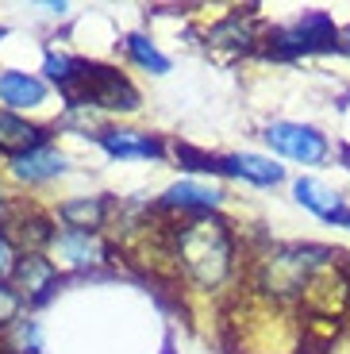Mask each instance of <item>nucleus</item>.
<instances>
[{
	"label": "nucleus",
	"instance_id": "obj_1",
	"mask_svg": "<svg viewBox=\"0 0 350 354\" xmlns=\"http://www.w3.org/2000/svg\"><path fill=\"white\" fill-rule=\"evenodd\" d=\"M169 254L204 289L228 281L231 266H235V239L231 227L223 220H216L212 212L185 216L181 223L169 227Z\"/></svg>",
	"mask_w": 350,
	"mask_h": 354
},
{
	"label": "nucleus",
	"instance_id": "obj_2",
	"mask_svg": "<svg viewBox=\"0 0 350 354\" xmlns=\"http://www.w3.org/2000/svg\"><path fill=\"white\" fill-rule=\"evenodd\" d=\"M331 247H315V243H297V247H273L266 258H258L254 266V289L270 297V301L285 304L293 297H304L312 277L324 270V266L335 262Z\"/></svg>",
	"mask_w": 350,
	"mask_h": 354
},
{
	"label": "nucleus",
	"instance_id": "obj_3",
	"mask_svg": "<svg viewBox=\"0 0 350 354\" xmlns=\"http://www.w3.org/2000/svg\"><path fill=\"white\" fill-rule=\"evenodd\" d=\"M70 108H89L97 104L104 112H135L139 108V88L123 77L120 70L100 62H85L81 66V81L66 93Z\"/></svg>",
	"mask_w": 350,
	"mask_h": 354
},
{
	"label": "nucleus",
	"instance_id": "obj_4",
	"mask_svg": "<svg viewBox=\"0 0 350 354\" xmlns=\"http://www.w3.org/2000/svg\"><path fill=\"white\" fill-rule=\"evenodd\" d=\"M266 54L273 58H300V54H331L339 50V27L327 12H304L293 27H273Z\"/></svg>",
	"mask_w": 350,
	"mask_h": 354
},
{
	"label": "nucleus",
	"instance_id": "obj_5",
	"mask_svg": "<svg viewBox=\"0 0 350 354\" xmlns=\"http://www.w3.org/2000/svg\"><path fill=\"white\" fill-rule=\"evenodd\" d=\"M266 142L277 154H285L293 162H304V166H320L331 154V142H327L324 131L304 127V124H289V120H277V124L266 127Z\"/></svg>",
	"mask_w": 350,
	"mask_h": 354
},
{
	"label": "nucleus",
	"instance_id": "obj_6",
	"mask_svg": "<svg viewBox=\"0 0 350 354\" xmlns=\"http://www.w3.org/2000/svg\"><path fill=\"white\" fill-rule=\"evenodd\" d=\"M12 281H16L19 297H27V301H35V304H46L58 292V274H54V266L50 258L43 254H24L16 262V270H12Z\"/></svg>",
	"mask_w": 350,
	"mask_h": 354
},
{
	"label": "nucleus",
	"instance_id": "obj_7",
	"mask_svg": "<svg viewBox=\"0 0 350 354\" xmlns=\"http://www.w3.org/2000/svg\"><path fill=\"white\" fill-rule=\"evenodd\" d=\"M223 204V193L212 185H201V181H177V185L166 189V196L158 201L162 212H181V216H201V212H216Z\"/></svg>",
	"mask_w": 350,
	"mask_h": 354
},
{
	"label": "nucleus",
	"instance_id": "obj_8",
	"mask_svg": "<svg viewBox=\"0 0 350 354\" xmlns=\"http://www.w3.org/2000/svg\"><path fill=\"white\" fill-rule=\"evenodd\" d=\"M50 247H54V254H58L66 266H73V270H81V266H97V262H104V258H108V247H104V239H100L97 231H73V227H66V231L54 235Z\"/></svg>",
	"mask_w": 350,
	"mask_h": 354
},
{
	"label": "nucleus",
	"instance_id": "obj_9",
	"mask_svg": "<svg viewBox=\"0 0 350 354\" xmlns=\"http://www.w3.org/2000/svg\"><path fill=\"white\" fill-rule=\"evenodd\" d=\"M97 139L112 158H162V154H166V142L158 139V135H147V131L108 127V131H100Z\"/></svg>",
	"mask_w": 350,
	"mask_h": 354
},
{
	"label": "nucleus",
	"instance_id": "obj_10",
	"mask_svg": "<svg viewBox=\"0 0 350 354\" xmlns=\"http://www.w3.org/2000/svg\"><path fill=\"white\" fill-rule=\"evenodd\" d=\"M39 147H46V127L27 124L12 112H0V151L16 158V154L39 151Z\"/></svg>",
	"mask_w": 350,
	"mask_h": 354
},
{
	"label": "nucleus",
	"instance_id": "obj_11",
	"mask_svg": "<svg viewBox=\"0 0 350 354\" xmlns=\"http://www.w3.org/2000/svg\"><path fill=\"white\" fill-rule=\"evenodd\" d=\"M66 169V154L54 151V147H39V151H27V154H16L12 158V174L27 185H35V181H50Z\"/></svg>",
	"mask_w": 350,
	"mask_h": 354
},
{
	"label": "nucleus",
	"instance_id": "obj_12",
	"mask_svg": "<svg viewBox=\"0 0 350 354\" xmlns=\"http://www.w3.org/2000/svg\"><path fill=\"white\" fill-rule=\"evenodd\" d=\"M46 97V85L31 73H19V70H4L0 73V100L8 108H35L43 104Z\"/></svg>",
	"mask_w": 350,
	"mask_h": 354
},
{
	"label": "nucleus",
	"instance_id": "obj_13",
	"mask_svg": "<svg viewBox=\"0 0 350 354\" xmlns=\"http://www.w3.org/2000/svg\"><path fill=\"white\" fill-rule=\"evenodd\" d=\"M108 208H112L108 196H77V201L58 204V216H62V223L73 227V231H97L100 223H104Z\"/></svg>",
	"mask_w": 350,
	"mask_h": 354
},
{
	"label": "nucleus",
	"instance_id": "obj_14",
	"mask_svg": "<svg viewBox=\"0 0 350 354\" xmlns=\"http://www.w3.org/2000/svg\"><path fill=\"white\" fill-rule=\"evenodd\" d=\"M223 174L246 177L254 185H277L281 177H285V169H281L277 162L262 158V154H228V158H223Z\"/></svg>",
	"mask_w": 350,
	"mask_h": 354
},
{
	"label": "nucleus",
	"instance_id": "obj_15",
	"mask_svg": "<svg viewBox=\"0 0 350 354\" xmlns=\"http://www.w3.org/2000/svg\"><path fill=\"white\" fill-rule=\"evenodd\" d=\"M293 196L304 204L308 212L324 216V220H331L335 212H342V208H347V204H342V196L335 193V189H327L324 181H312V177H300L297 185H293Z\"/></svg>",
	"mask_w": 350,
	"mask_h": 354
},
{
	"label": "nucleus",
	"instance_id": "obj_16",
	"mask_svg": "<svg viewBox=\"0 0 350 354\" xmlns=\"http://www.w3.org/2000/svg\"><path fill=\"white\" fill-rule=\"evenodd\" d=\"M208 43L212 46H228V50H250L254 46V27L246 24L243 16H228L208 31Z\"/></svg>",
	"mask_w": 350,
	"mask_h": 354
},
{
	"label": "nucleus",
	"instance_id": "obj_17",
	"mask_svg": "<svg viewBox=\"0 0 350 354\" xmlns=\"http://www.w3.org/2000/svg\"><path fill=\"white\" fill-rule=\"evenodd\" d=\"M81 66L85 62H77V58H70V54H58V50H46V58H43V73L62 88V93H70V88L81 81Z\"/></svg>",
	"mask_w": 350,
	"mask_h": 354
},
{
	"label": "nucleus",
	"instance_id": "obj_18",
	"mask_svg": "<svg viewBox=\"0 0 350 354\" xmlns=\"http://www.w3.org/2000/svg\"><path fill=\"white\" fill-rule=\"evenodd\" d=\"M16 227H19L16 231V243L27 250V254H39V247H50L54 235H58V231L50 227V220H46V216H27V220L16 223Z\"/></svg>",
	"mask_w": 350,
	"mask_h": 354
},
{
	"label": "nucleus",
	"instance_id": "obj_19",
	"mask_svg": "<svg viewBox=\"0 0 350 354\" xmlns=\"http://www.w3.org/2000/svg\"><path fill=\"white\" fill-rule=\"evenodd\" d=\"M127 54H131L142 70H150V73H169V58L158 50V46L150 43L147 35H127Z\"/></svg>",
	"mask_w": 350,
	"mask_h": 354
},
{
	"label": "nucleus",
	"instance_id": "obj_20",
	"mask_svg": "<svg viewBox=\"0 0 350 354\" xmlns=\"http://www.w3.org/2000/svg\"><path fill=\"white\" fill-rule=\"evenodd\" d=\"M4 351L8 354H39V328L31 324V319H16V324L8 328Z\"/></svg>",
	"mask_w": 350,
	"mask_h": 354
},
{
	"label": "nucleus",
	"instance_id": "obj_21",
	"mask_svg": "<svg viewBox=\"0 0 350 354\" xmlns=\"http://www.w3.org/2000/svg\"><path fill=\"white\" fill-rule=\"evenodd\" d=\"M177 158H181V166L201 169V174H223V158H212L208 151H196V147H189V142L177 147Z\"/></svg>",
	"mask_w": 350,
	"mask_h": 354
},
{
	"label": "nucleus",
	"instance_id": "obj_22",
	"mask_svg": "<svg viewBox=\"0 0 350 354\" xmlns=\"http://www.w3.org/2000/svg\"><path fill=\"white\" fill-rule=\"evenodd\" d=\"M19 316V292L0 281V328H12Z\"/></svg>",
	"mask_w": 350,
	"mask_h": 354
},
{
	"label": "nucleus",
	"instance_id": "obj_23",
	"mask_svg": "<svg viewBox=\"0 0 350 354\" xmlns=\"http://www.w3.org/2000/svg\"><path fill=\"white\" fill-rule=\"evenodd\" d=\"M16 262H19V258H16V243L0 231V277H8L12 270H16Z\"/></svg>",
	"mask_w": 350,
	"mask_h": 354
},
{
	"label": "nucleus",
	"instance_id": "obj_24",
	"mask_svg": "<svg viewBox=\"0 0 350 354\" xmlns=\"http://www.w3.org/2000/svg\"><path fill=\"white\" fill-rule=\"evenodd\" d=\"M327 223H335V227H347V231H350V208H342V212H335Z\"/></svg>",
	"mask_w": 350,
	"mask_h": 354
},
{
	"label": "nucleus",
	"instance_id": "obj_25",
	"mask_svg": "<svg viewBox=\"0 0 350 354\" xmlns=\"http://www.w3.org/2000/svg\"><path fill=\"white\" fill-rule=\"evenodd\" d=\"M339 50L350 54V27H342V31H339Z\"/></svg>",
	"mask_w": 350,
	"mask_h": 354
},
{
	"label": "nucleus",
	"instance_id": "obj_26",
	"mask_svg": "<svg viewBox=\"0 0 350 354\" xmlns=\"http://www.w3.org/2000/svg\"><path fill=\"white\" fill-rule=\"evenodd\" d=\"M342 162H347V166H350V147H347V151H342Z\"/></svg>",
	"mask_w": 350,
	"mask_h": 354
},
{
	"label": "nucleus",
	"instance_id": "obj_27",
	"mask_svg": "<svg viewBox=\"0 0 350 354\" xmlns=\"http://www.w3.org/2000/svg\"><path fill=\"white\" fill-rule=\"evenodd\" d=\"M4 35H8V31H4V27H0V39H4Z\"/></svg>",
	"mask_w": 350,
	"mask_h": 354
},
{
	"label": "nucleus",
	"instance_id": "obj_28",
	"mask_svg": "<svg viewBox=\"0 0 350 354\" xmlns=\"http://www.w3.org/2000/svg\"><path fill=\"white\" fill-rule=\"evenodd\" d=\"M0 208H4V196H0Z\"/></svg>",
	"mask_w": 350,
	"mask_h": 354
},
{
	"label": "nucleus",
	"instance_id": "obj_29",
	"mask_svg": "<svg viewBox=\"0 0 350 354\" xmlns=\"http://www.w3.org/2000/svg\"><path fill=\"white\" fill-rule=\"evenodd\" d=\"M347 274H350V262H347Z\"/></svg>",
	"mask_w": 350,
	"mask_h": 354
}]
</instances>
